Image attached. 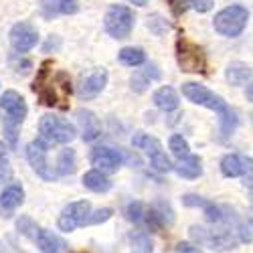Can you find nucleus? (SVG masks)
Wrapping results in <instances>:
<instances>
[{"mask_svg":"<svg viewBox=\"0 0 253 253\" xmlns=\"http://www.w3.org/2000/svg\"><path fill=\"white\" fill-rule=\"evenodd\" d=\"M243 184L247 188H253V158H249V164H247V170L243 174Z\"/></svg>","mask_w":253,"mask_h":253,"instance_id":"c9c22d12","label":"nucleus"},{"mask_svg":"<svg viewBox=\"0 0 253 253\" xmlns=\"http://www.w3.org/2000/svg\"><path fill=\"white\" fill-rule=\"evenodd\" d=\"M108 79H110L108 69L95 67L87 77H83L81 85H79V97H81V99H85V101L97 97V95L105 89V85H108Z\"/></svg>","mask_w":253,"mask_h":253,"instance_id":"f8f14e48","label":"nucleus"},{"mask_svg":"<svg viewBox=\"0 0 253 253\" xmlns=\"http://www.w3.org/2000/svg\"><path fill=\"white\" fill-rule=\"evenodd\" d=\"M176 253H203V251L193 243H178L176 245Z\"/></svg>","mask_w":253,"mask_h":253,"instance_id":"e433bc0d","label":"nucleus"},{"mask_svg":"<svg viewBox=\"0 0 253 253\" xmlns=\"http://www.w3.org/2000/svg\"><path fill=\"white\" fill-rule=\"evenodd\" d=\"M18 128H20V124H18V122H14V120H10V118H6V120H4V136H6V140L10 142L12 148H16Z\"/></svg>","mask_w":253,"mask_h":253,"instance_id":"7c9ffc66","label":"nucleus"},{"mask_svg":"<svg viewBox=\"0 0 253 253\" xmlns=\"http://www.w3.org/2000/svg\"><path fill=\"white\" fill-rule=\"evenodd\" d=\"M247 20H249V10L243 4H231L215 14L213 27L219 35L235 39L247 29Z\"/></svg>","mask_w":253,"mask_h":253,"instance_id":"7ed1b4c3","label":"nucleus"},{"mask_svg":"<svg viewBox=\"0 0 253 253\" xmlns=\"http://www.w3.org/2000/svg\"><path fill=\"white\" fill-rule=\"evenodd\" d=\"M39 43V31L27 23V20H20L10 29V45L16 53H29L31 49H35Z\"/></svg>","mask_w":253,"mask_h":253,"instance_id":"9d476101","label":"nucleus"},{"mask_svg":"<svg viewBox=\"0 0 253 253\" xmlns=\"http://www.w3.org/2000/svg\"><path fill=\"white\" fill-rule=\"evenodd\" d=\"M112 215H114V211H112L110 207L97 209L95 213H91V215H89V221H87V225H99V223H105V221H108Z\"/></svg>","mask_w":253,"mask_h":253,"instance_id":"473e14b6","label":"nucleus"},{"mask_svg":"<svg viewBox=\"0 0 253 253\" xmlns=\"http://www.w3.org/2000/svg\"><path fill=\"white\" fill-rule=\"evenodd\" d=\"M77 170V154L73 148L61 150L57 156V174L61 176H71Z\"/></svg>","mask_w":253,"mask_h":253,"instance_id":"393cba45","label":"nucleus"},{"mask_svg":"<svg viewBox=\"0 0 253 253\" xmlns=\"http://www.w3.org/2000/svg\"><path fill=\"white\" fill-rule=\"evenodd\" d=\"M27 158L29 164L33 166V170L37 172V176H41L43 180H55L57 178V170H53V166L47 160V142L43 140H33L27 144Z\"/></svg>","mask_w":253,"mask_h":253,"instance_id":"1a4fd4ad","label":"nucleus"},{"mask_svg":"<svg viewBox=\"0 0 253 253\" xmlns=\"http://www.w3.org/2000/svg\"><path fill=\"white\" fill-rule=\"evenodd\" d=\"M130 245H132V253H152V249H154L150 235L144 233V231H136L130 237Z\"/></svg>","mask_w":253,"mask_h":253,"instance_id":"bb28decb","label":"nucleus"},{"mask_svg":"<svg viewBox=\"0 0 253 253\" xmlns=\"http://www.w3.org/2000/svg\"><path fill=\"white\" fill-rule=\"evenodd\" d=\"M174 53H176V63H178L180 71H184V73H207V65H209L207 53L201 45L193 43L191 39L180 35L176 39Z\"/></svg>","mask_w":253,"mask_h":253,"instance_id":"f03ea898","label":"nucleus"},{"mask_svg":"<svg viewBox=\"0 0 253 253\" xmlns=\"http://www.w3.org/2000/svg\"><path fill=\"white\" fill-rule=\"evenodd\" d=\"M182 205H184V207H201V209H205V207L209 205V201H205V199L199 197V195H184V197H182Z\"/></svg>","mask_w":253,"mask_h":253,"instance_id":"f704fd0d","label":"nucleus"},{"mask_svg":"<svg viewBox=\"0 0 253 253\" xmlns=\"http://www.w3.org/2000/svg\"><path fill=\"white\" fill-rule=\"evenodd\" d=\"M39 10L43 18L53 20L57 16H69L79 12V2L77 0H41Z\"/></svg>","mask_w":253,"mask_h":253,"instance_id":"4468645a","label":"nucleus"},{"mask_svg":"<svg viewBox=\"0 0 253 253\" xmlns=\"http://www.w3.org/2000/svg\"><path fill=\"white\" fill-rule=\"evenodd\" d=\"M23 201H25V188H23V184H20V182H10L2 191V195H0V211H2V215L10 217L12 211L23 205Z\"/></svg>","mask_w":253,"mask_h":253,"instance_id":"dca6fc26","label":"nucleus"},{"mask_svg":"<svg viewBox=\"0 0 253 253\" xmlns=\"http://www.w3.org/2000/svg\"><path fill=\"white\" fill-rule=\"evenodd\" d=\"M249 158L247 156H239V154H227L221 160V174L225 178H243L245 170H247Z\"/></svg>","mask_w":253,"mask_h":253,"instance_id":"6ab92c4d","label":"nucleus"},{"mask_svg":"<svg viewBox=\"0 0 253 253\" xmlns=\"http://www.w3.org/2000/svg\"><path fill=\"white\" fill-rule=\"evenodd\" d=\"M146 225H148L150 231H158L164 225H172L174 221V213L168 203H156L152 207L146 209V217H144Z\"/></svg>","mask_w":253,"mask_h":253,"instance_id":"2eb2a0df","label":"nucleus"},{"mask_svg":"<svg viewBox=\"0 0 253 253\" xmlns=\"http://www.w3.org/2000/svg\"><path fill=\"white\" fill-rule=\"evenodd\" d=\"M152 101H154V105H156L158 110H162V112H166V114L178 110V105H180L178 93H176V89L170 87V85L158 87V89L154 91V95H152Z\"/></svg>","mask_w":253,"mask_h":253,"instance_id":"a211bd4d","label":"nucleus"},{"mask_svg":"<svg viewBox=\"0 0 253 253\" xmlns=\"http://www.w3.org/2000/svg\"><path fill=\"white\" fill-rule=\"evenodd\" d=\"M251 75H253V69H251L249 65H245V63H241V61H233V63H231V65L225 69V79H227V83H229V85H235V87L245 85V83L251 79Z\"/></svg>","mask_w":253,"mask_h":253,"instance_id":"412c9836","label":"nucleus"},{"mask_svg":"<svg viewBox=\"0 0 253 253\" xmlns=\"http://www.w3.org/2000/svg\"><path fill=\"white\" fill-rule=\"evenodd\" d=\"M144 217H146V209H144L142 203L134 201V203H130L128 207H126V219H128V221H132V223H142Z\"/></svg>","mask_w":253,"mask_h":253,"instance_id":"c756f323","label":"nucleus"},{"mask_svg":"<svg viewBox=\"0 0 253 253\" xmlns=\"http://www.w3.org/2000/svg\"><path fill=\"white\" fill-rule=\"evenodd\" d=\"M16 227H18V231L23 235H29V237H37V233H39V227L29 219V217H20L18 219V223H16Z\"/></svg>","mask_w":253,"mask_h":253,"instance_id":"2f4dec72","label":"nucleus"},{"mask_svg":"<svg viewBox=\"0 0 253 253\" xmlns=\"http://www.w3.org/2000/svg\"><path fill=\"white\" fill-rule=\"evenodd\" d=\"M35 243L43 253H63L67 249L65 241H63L59 235H55L53 231H47V229H39Z\"/></svg>","mask_w":253,"mask_h":253,"instance_id":"aec40b11","label":"nucleus"},{"mask_svg":"<svg viewBox=\"0 0 253 253\" xmlns=\"http://www.w3.org/2000/svg\"><path fill=\"white\" fill-rule=\"evenodd\" d=\"M168 148H170V152L178 160L191 156V146H188V142H186V138L182 134H172L170 140H168Z\"/></svg>","mask_w":253,"mask_h":253,"instance_id":"cd10ccee","label":"nucleus"},{"mask_svg":"<svg viewBox=\"0 0 253 253\" xmlns=\"http://www.w3.org/2000/svg\"><path fill=\"white\" fill-rule=\"evenodd\" d=\"M191 237L199 245H205V247L213 249V251H231V249H235L237 243H239L237 231H229V227L215 231V229H205V227L193 225L191 227Z\"/></svg>","mask_w":253,"mask_h":253,"instance_id":"20e7f679","label":"nucleus"},{"mask_svg":"<svg viewBox=\"0 0 253 253\" xmlns=\"http://www.w3.org/2000/svg\"><path fill=\"white\" fill-rule=\"evenodd\" d=\"M89 215H91L89 201H75L61 211V215L57 219V227L63 233H71L77 227L85 225L89 221Z\"/></svg>","mask_w":253,"mask_h":253,"instance_id":"6e6552de","label":"nucleus"},{"mask_svg":"<svg viewBox=\"0 0 253 253\" xmlns=\"http://www.w3.org/2000/svg\"><path fill=\"white\" fill-rule=\"evenodd\" d=\"M146 25H148L150 33H154L156 37H162V35H166L168 31H170V23L160 14H150L148 18H146Z\"/></svg>","mask_w":253,"mask_h":253,"instance_id":"c85d7f7f","label":"nucleus"},{"mask_svg":"<svg viewBox=\"0 0 253 253\" xmlns=\"http://www.w3.org/2000/svg\"><path fill=\"white\" fill-rule=\"evenodd\" d=\"M0 166L2 168H10V162H8V152H6V146L0 142Z\"/></svg>","mask_w":253,"mask_h":253,"instance_id":"4c0bfd02","label":"nucleus"},{"mask_svg":"<svg viewBox=\"0 0 253 253\" xmlns=\"http://www.w3.org/2000/svg\"><path fill=\"white\" fill-rule=\"evenodd\" d=\"M39 134H41V140L49 144H69L71 140H75L77 130L67 120L53 114H45L39 122Z\"/></svg>","mask_w":253,"mask_h":253,"instance_id":"39448f33","label":"nucleus"},{"mask_svg":"<svg viewBox=\"0 0 253 253\" xmlns=\"http://www.w3.org/2000/svg\"><path fill=\"white\" fill-rule=\"evenodd\" d=\"M77 124L81 130V138L83 142H93L101 136V124L97 120V116L89 110H77Z\"/></svg>","mask_w":253,"mask_h":253,"instance_id":"f3484780","label":"nucleus"},{"mask_svg":"<svg viewBox=\"0 0 253 253\" xmlns=\"http://www.w3.org/2000/svg\"><path fill=\"white\" fill-rule=\"evenodd\" d=\"M182 95L188 101H193L195 105H203V108L213 110L221 116V134H223V138H229L235 132L237 124H239L237 112L231 110L229 103L221 95H217L215 91H211L209 87L201 85V83H195V81L182 83Z\"/></svg>","mask_w":253,"mask_h":253,"instance_id":"f257e3e1","label":"nucleus"},{"mask_svg":"<svg viewBox=\"0 0 253 253\" xmlns=\"http://www.w3.org/2000/svg\"><path fill=\"white\" fill-rule=\"evenodd\" d=\"M61 47V39L59 37H49V41H47V45H45V53H51V49L55 51V49H59Z\"/></svg>","mask_w":253,"mask_h":253,"instance_id":"58836bf2","label":"nucleus"},{"mask_svg":"<svg viewBox=\"0 0 253 253\" xmlns=\"http://www.w3.org/2000/svg\"><path fill=\"white\" fill-rule=\"evenodd\" d=\"M118 61L126 67H140L146 63V53L140 47H124L118 53Z\"/></svg>","mask_w":253,"mask_h":253,"instance_id":"a878e982","label":"nucleus"},{"mask_svg":"<svg viewBox=\"0 0 253 253\" xmlns=\"http://www.w3.org/2000/svg\"><path fill=\"white\" fill-rule=\"evenodd\" d=\"M83 186L89 188L91 193H108L112 188V180L105 176L101 170L93 168V170L83 174Z\"/></svg>","mask_w":253,"mask_h":253,"instance_id":"5701e85b","label":"nucleus"},{"mask_svg":"<svg viewBox=\"0 0 253 253\" xmlns=\"http://www.w3.org/2000/svg\"><path fill=\"white\" fill-rule=\"evenodd\" d=\"M178 2H184L186 6L195 8L197 12H209L211 8H213V0H178Z\"/></svg>","mask_w":253,"mask_h":253,"instance_id":"72a5a7b5","label":"nucleus"},{"mask_svg":"<svg viewBox=\"0 0 253 253\" xmlns=\"http://www.w3.org/2000/svg\"><path fill=\"white\" fill-rule=\"evenodd\" d=\"M158 77H160L158 67L150 63V65H146L144 71H138V73L132 75V79H130V87H132L136 93H142V91H146V87L150 85V81H152V79H158Z\"/></svg>","mask_w":253,"mask_h":253,"instance_id":"b1692460","label":"nucleus"},{"mask_svg":"<svg viewBox=\"0 0 253 253\" xmlns=\"http://www.w3.org/2000/svg\"><path fill=\"white\" fill-rule=\"evenodd\" d=\"M134 12L124 4H112L105 12L103 27L112 39H128L134 29Z\"/></svg>","mask_w":253,"mask_h":253,"instance_id":"423d86ee","label":"nucleus"},{"mask_svg":"<svg viewBox=\"0 0 253 253\" xmlns=\"http://www.w3.org/2000/svg\"><path fill=\"white\" fill-rule=\"evenodd\" d=\"M245 97H247V101H253V81L247 85V91H245Z\"/></svg>","mask_w":253,"mask_h":253,"instance_id":"a19ab883","label":"nucleus"},{"mask_svg":"<svg viewBox=\"0 0 253 253\" xmlns=\"http://www.w3.org/2000/svg\"><path fill=\"white\" fill-rule=\"evenodd\" d=\"M130 4H134V6H146L148 4V0H128Z\"/></svg>","mask_w":253,"mask_h":253,"instance_id":"79ce46f5","label":"nucleus"},{"mask_svg":"<svg viewBox=\"0 0 253 253\" xmlns=\"http://www.w3.org/2000/svg\"><path fill=\"white\" fill-rule=\"evenodd\" d=\"M0 108L4 110V114L10 120H14L18 124H23L27 114H29L27 101L23 99V95H20L18 91H14V89H8V91H4L2 95H0Z\"/></svg>","mask_w":253,"mask_h":253,"instance_id":"ddd939ff","label":"nucleus"},{"mask_svg":"<svg viewBox=\"0 0 253 253\" xmlns=\"http://www.w3.org/2000/svg\"><path fill=\"white\" fill-rule=\"evenodd\" d=\"M132 146H134V148L144 150L146 154H148L150 164H152L154 170H158V172H170V170H174L170 158L166 156V152L162 150V144H160L154 136L144 134V132H138V134L132 138Z\"/></svg>","mask_w":253,"mask_h":253,"instance_id":"0eeeda50","label":"nucleus"},{"mask_svg":"<svg viewBox=\"0 0 253 253\" xmlns=\"http://www.w3.org/2000/svg\"><path fill=\"white\" fill-rule=\"evenodd\" d=\"M174 170L178 176L182 178H188V180H193V178H199L203 174V160L195 154L191 156H186L182 160H178V164L174 166Z\"/></svg>","mask_w":253,"mask_h":253,"instance_id":"4be33fe9","label":"nucleus"},{"mask_svg":"<svg viewBox=\"0 0 253 253\" xmlns=\"http://www.w3.org/2000/svg\"><path fill=\"white\" fill-rule=\"evenodd\" d=\"M10 168H2V166H0V184H2L4 180H8L10 178Z\"/></svg>","mask_w":253,"mask_h":253,"instance_id":"ea45409f","label":"nucleus"},{"mask_svg":"<svg viewBox=\"0 0 253 253\" xmlns=\"http://www.w3.org/2000/svg\"><path fill=\"white\" fill-rule=\"evenodd\" d=\"M91 164L101 172H114L122 166L124 162V156L120 150L116 148H110V146H97V148L91 150V156H89Z\"/></svg>","mask_w":253,"mask_h":253,"instance_id":"9b49d317","label":"nucleus"}]
</instances>
